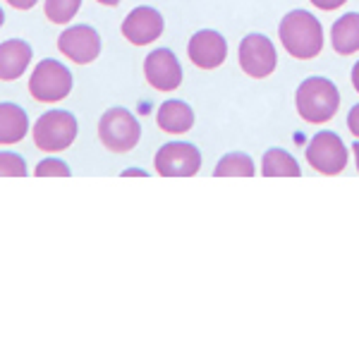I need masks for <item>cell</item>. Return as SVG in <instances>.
<instances>
[{"label":"cell","mask_w":359,"mask_h":359,"mask_svg":"<svg viewBox=\"0 0 359 359\" xmlns=\"http://www.w3.org/2000/svg\"><path fill=\"white\" fill-rule=\"evenodd\" d=\"M278 36L287 55L294 60H314L323 50V27L306 10H292L280 20Z\"/></svg>","instance_id":"6da1fadb"},{"label":"cell","mask_w":359,"mask_h":359,"mask_svg":"<svg viewBox=\"0 0 359 359\" xmlns=\"http://www.w3.org/2000/svg\"><path fill=\"white\" fill-rule=\"evenodd\" d=\"M299 118L311 125H323L335 118L340 108V91L331 79L326 77H309L297 86L294 94Z\"/></svg>","instance_id":"7a4b0ae2"},{"label":"cell","mask_w":359,"mask_h":359,"mask_svg":"<svg viewBox=\"0 0 359 359\" xmlns=\"http://www.w3.org/2000/svg\"><path fill=\"white\" fill-rule=\"evenodd\" d=\"M72 72L62 62L46 57V60H41L34 67L32 77H29V94L39 103L65 101L69 91H72Z\"/></svg>","instance_id":"3957f363"},{"label":"cell","mask_w":359,"mask_h":359,"mask_svg":"<svg viewBox=\"0 0 359 359\" xmlns=\"http://www.w3.org/2000/svg\"><path fill=\"white\" fill-rule=\"evenodd\" d=\"M77 139V118L67 111H48L34 123V147L46 154H57Z\"/></svg>","instance_id":"277c9868"},{"label":"cell","mask_w":359,"mask_h":359,"mask_svg":"<svg viewBox=\"0 0 359 359\" xmlns=\"http://www.w3.org/2000/svg\"><path fill=\"white\" fill-rule=\"evenodd\" d=\"M142 125L127 108H111L98 123V139L113 154H127L139 144Z\"/></svg>","instance_id":"5b68a950"},{"label":"cell","mask_w":359,"mask_h":359,"mask_svg":"<svg viewBox=\"0 0 359 359\" xmlns=\"http://www.w3.org/2000/svg\"><path fill=\"white\" fill-rule=\"evenodd\" d=\"M154 168L161 177H192L201 168V154L194 144L168 142L156 151Z\"/></svg>","instance_id":"8992f818"},{"label":"cell","mask_w":359,"mask_h":359,"mask_svg":"<svg viewBox=\"0 0 359 359\" xmlns=\"http://www.w3.org/2000/svg\"><path fill=\"white\" fill-rule=\"evenodd\" d=\"M306 163L321 175H338L347 165V147L335 132H318L306 144Z\"/></svg>","instance_id":"52a82bcc"},{"label":"cell","mask_w":359,"mask_h":359,"mask_svg":"<svg viewBox=\"0 0 359 359\" xmlns=\"http://www.w3.org/2000/svg\"><path fill=\"white\" fill-rule=\"evenodd\" d=\"M237 60H240V67L247 77L264 79L273 74L278 65L276 46L264 34H249V36L242 39L240 48H237Z\"/></svg>","instance_id":"ba28073f"},{"label":"cell","mask_w":359,"mask_h":359,"mask_svg":"<svg viewBox=\"0 0 359 359\" xmlns=\"http://www.w3.org/2000/svg\"><path fill=\"white\" fill-rule=\"evenodd\" d=\"M57 48H60L62 55L69 57L72 62H77V65H89L101 53V36H98L94 27L74 25L57 36Z\"/></svg>","instance_id":"9c48e42d"},{"label":"cell","mask_w":359,"mask_h":359,"mask_svg":"<svg viewBox=\"0 0 359 359\" xmlns=\"http://www.w3.org/2000/svg\"><path fill=\"white\" fill-rule=\"evenodd\" d=\"M144 77L156 91H175L182 84V67L168 48H156L144 60Z\"/></svg>","instance_id":"30bf717a"},{"label":"cell","mask_w":359,"mask_h":359,"mask_svg":"<svg viewBox=\"0 0 359 359\" xmlns=\"http://www.w3.org/2000/svg\"><path fill=\"white\" fill-rule=\"evenodd\" d=\"M187 55L199 69H216L228 57V43L213 29H201L187 43Z\"/></svg>","instance_id":"8fae6325"},{"label":"cell","mask_w":359,"mask_h":359,"mask_svg":"<svg viewBox=\"0 0 359 359\" xmlns=\"http://www.w3.org/2000/svg\"><path fill=\"white\" fill-rule=\"evenodd\" d=\"M163 27H165L163 15H161L158 10L144 5V8H135L125 17L123 36L132 46H147V43H154L156 39H161Z\"/></svg>","instance_id":"7c38bea8"},{"label":"cell","mask_w":359,"mask_h":359,"mask_svg":"<svg viewBox=\"0 0 359 359\" xmlns=\"http://www.w3.org/2000/svg\"><path fill=\"white\" fill-rule=\"evenodd\" d=\"M32 62V46L22 39L0 43V82H15Z\"/></svg>","instance_id":"4fadbf2b"},{"label":"cell","mask_w":359,"mask_h":359,"mask_svg":"<svg viewBox=\"0 0 359 359\" xmlns=\"http://www.w3.org/2000/svg\"><path fill=\"white\" fill-rule=\"evenodd\" d=\"M156 123L168 135H184L194 127V113L184 101H165L156 113Z\"/></svg>","instance_id":"5bb4252c"},{"label":"cell","mask_w":359,"mask_h":359,"mask_svg":"<svg viewBox=\"0 0 359 359\" xmlns=\"http://www.w3.org/2000/svg\"><path fill=\"white\" fill-rule=\"evenodd\" d=\"M331 43L338 55H355L359 50V13H347L331 29Z\"/></svg>","instance_id":"9a60e30c"},{"label":"cell","mask_w":359,"mask_h":359,"mask_svg":"<svg viewBox=\"0 0 359 359\" xmlns=\"http://www.w3.org/2000/svg\"><path fill=\"white\" fill-rule=\"evenodd\" d=\"M29 118L15 103H0V144H17L27 137Z\"/></svg>","instance_id":"2e32d148"},{"label":"cell","mask_w":359,"mask_h":359,"mask_svg":"<svg viewBox=\"0 0 359 359\" xmlns=\"http://www.w3.org/2000/svg\"><path fill=\"white\" fill-rule=\"evenodd\" d=\"M302 168L297 158H292L283 149H269L262 158V175L264 177H299Z\"/></svg>","instance_id":"e0dca14e"},{"label":"cell","mask_w":359,"mask_h":359,"mask_svg":"<svg viewBox=\"0 0 359 359\" xmlns=\"http://www.w3.org/2000/svg\"><path fill=\"white\" fill-rule=\"evenodd\" d=\"M216 177H252L254 161L247 154H225L213 168Z\"/></svg>","instance_id":"ac0fdd59"},{"label":"cell","mask_w":359,"mask_h":359,"mask_svg":"<svg viewBox=\"0 0 359 359\" xmlns=\"http://www.w3.org/2000/svg\"><path fill=\"white\" fill-rule=\"evenodd\" d=\"M82 0H46L43 13L53 25H69L72 17L79 13Z\"/></svg>","instance_id":"d6986e66"},{"label":"cell","mask_w":359,"mask_h":359,"mask_svg":"<svg viewBox=\"0 0 359 359\" xmlns=\"http://www.w3.org/2000/svg\"><path fill=\"white\" fill-rule=\"evenodd\" d=\"M0 177H27L25 158L10 151H0Z\"/></svg>","instance_id":"ffe728a7"},{"label":"cell","mask_w":359,"mask_h":359,"mask_svg":"<svg viewBox=\"0 0 359 359\" xmlns=\"http://www.w3.org/2000/svg\"><path fill=\"white\" fill-rule=\"evenodd\" d=\"M36 177H69V165L60 158H46L36 165Z\"/></svg>","instance_id":"44dd1931"},{"label":"cell","mask_w":359,"mask_h":359,"mask_svg":"<svg viewBox=\"0 0 359 359\" xmlns=\"http://www.w3.org/2000/svg\"><path fill=\"white\" fill-rule=\"evenodd\" d=\"M314 8H318V10H326V13H331V10H338L340 5H345L347 0H309Z\"/></svg>","instance_id":"7402d4cb"},{"label":"cell","mask_w":359,"mask_h":359,"mask_svg":"<svg viewBox=\"0 0 359 359\" xmlns=\"http://www.w3.org/2000/svg\"><path fill=\"white\" fill-rule=\"evenodd\" d=\"M347 130L352 132L357 139H359V103L355 108L350 111V115H347Z\"/></svg>","instance_id":"603a6c76"},{"label":"cell","mask_w":359,"mask_h":359,"mask_svg":"<svg viewBox=\"0 0 359 359\" xmlns=\"http://www.w3.org/2000/svg\"><path fill=\"white\" fill-rule=\"evenodd\" d=\"M8 5H13L15 10H32L34 5L39 3V0H5Z\"/></svg>","instance_id":"cb8c5ba5"},{"label":"cell","mask_w":359,"mask_h":359,"mask_svg":"<svg viewBox=\"0 0 359 359\" xmlns=\"http://www.w3.org/2000/svg\"><path fill=\"white\" fill-rule=\"evenodd\" d=\"M352 86H355V91L359 94V62H355V67H352Z\"/></svg>","instance_id":"d4e9b609"},{"label":"cell","mask_w":359,"mask_h":359,"mask_svg":"<svg viewBox=\"0 0 359 359\" xmlns=\"http://www.w3.org/2000/svg\"><path fill=\"white\" fill-rule=\"evenodd\" d=\"M98 5H106V8H115V5L120 3V0H96Z\"/></svg>","instance_id":"484cf974"},{"label":"cell","mask_w":359,"mask_h":359,"mask_svg":"<svg viewBox=\"0 0 359 359\" xmlns=\"http://www.w3.org/2000/svg\"><path fill=\"white\" fill-rule=\"evenodd\" d=\"M123 175H125V177H130V175H142V177H147V172H144V170H125Z\"/></svg>","instance_id":"4316f807"},{"label":"cell","mask_w":359,"mask_h":359,"mask_svg":"<svg viewBox=\"0 0 359 359\" xmlns=\"http://www.w3.org/2000/svg\"><path fill=\"white\" fill-rule=\"evenodd\" d=\"M352 151H355V161H357V170H359V139L355 142V147H352Z\"/></svg>","instance_id":"83f0119b"},{"label":"cell","mask_w":359,"mask_h":359,"mask_svg":"<svg viewBox=\"0 0 359 359\" xmlns=\"http://www.w3.org/2000/svg\"><path fill=\"white\" fill-rule=\"evenodd\" d=\"M3 20H5V15H3V10H0V27H3Z\"/></svg>","instance_id":"f1b7e54d"}]
</instances>
